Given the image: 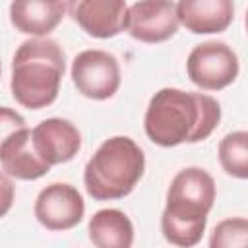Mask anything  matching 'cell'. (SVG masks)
Masks as SVG:
<instances>
[{
	"instance_id": "obj_11",
	"label": "cell",
	"mask_w": 248,
	"mask_h": 248,
	"mask_svg": "<svg viewBox=\"0 0 248 248\" xmlns=\"http://www.w3.org/2000/svg\"><path fill=\"white\" fill-rule=\"evenodd\" d=\"M176 17L190 33H221L234 19V6L231 0H180Z\"/></svg>"
},
{
	"instance_id": "obj_14",
	"label": "cell",
	"mask_w": 248,
	"mask_h": 248,
	"mask_svg": "<svg viewBox=\"0 0 248 248\" xmlns=\"http://www.w3.org/2000/svg\"><path fill=\"white\" fill-rule=\"evenodd\" d=\"M87 232L95 248H132L134 244V225L130 217L114 207L93 213Z\"/></svg>"
},
{
	"instance_id": "obj_18",
	"label": "cell",
	"mask_w": 248,
	"mask_h": 248,
	"mask_svg": "<svg viewBox=\"0 0 248 248\" xmlns=\"http://www.w3.org/2000/svg\"><path fill=\"white\" fill-rule=\"evenodd\" d=\"M14 198H16V186L12 178L4 170H0V219L12 209Z\"/></svg>"
},
{
	"instance_id": "obj_13",
	"label": "cell",
	"mask_w": 248,
	"mask_h": 248,
	"mask_svg": "<svg viewBox=\"0 0 248 248\" xmlns=\"http://www.w3.org/2000/svg\"><path fill=\"white\" fill-rule=\"evenodd\" d=\"M0 163L2 170L10 178L17 180H37L50 170V167L33 149L29 128L19 130L4 143L0 149Z\"/></svg>"
},
{
	"instance_id": "obj_1",
	"label": "cell",
	"mask_w": 248,
	"mask_h": 248,
	"mask_svg": "<svg viewBox=\"0 0 248 248\" xmlns=\"http://www.w3.org/2000/svg\"><path fill=\"white\" fill-rule=\"evenodd\" d=\"M221 120L215 97L176 87L159 89L145 110L143 128L147 138L161 147L198 143L207 140Z\"/></svg>"
},
{
	"instance_id": "obj_19",
	"label": "cell",
	"mask_w": 248,
	"mask_h": 248,
	"mask_svg": "<svg viewBox=\"0 0 248 248\" xmlns=\"http://www.w3.org/2000/svg\"><path fill=\"white\" fill-rule=\"evenodd\" d=\"M0 74H2V66H0Z\"/></svg>"
},
{
	"instance_id": "obj_5",
	"label": "cell",
	"mask_w": 248,
	"mask_h": 248,
	"mask_svg": "<svg viewBox=\"0 0 248 248\" xmlns=\"http://www.w3.org/2000/svg\"><path fill=\"white\" fill-rule=\"evenodd\" d=\"M238 70L240 64L236 52L223 41L196 45L186 60L190 81L203 91H219L229 87L236 79Z\"/></svg>"
},
{
	"instance_id": "obj_2",
	"label": "cell",
	"mask_w": 248,
	"mask_h": 248,
	"mask_svg": "<svg viewBox=\"0 0 248 248\" xmlns=\"http://www.w3.org/2000/svg\"><path fill=\"white\" fill-rule=\"evenodd\" d=\"M215 202V180L200 167H186L174 174L167 190L161 231L167 242L194 248L205 231L207 215Z\"/></svg>"
},
{
	"instance_id": "obj_3",
	"label": "cell",
	"mask_w": 248,
	"mask_h": 248,
	"mask_svg": "<svg viewBox=\"0 0 248 248\" xmlns=\"http://www.w3.org/2000/svg\"><path fill=\"white\" fill-rule=\"evenodd\" d=\"M64 72L66 54L54 39H27L12 60V97L29 110L45 108L56 101Z\"/></svg>"
},
{
	"instance_id": "obj_4",
	"label": "cell",
	"mask_w": 248,
	"mask_h": 248,
	"mask_svg": "<svg viewBox=\"0 0 248 248\" xmlns=\"http://www.w3.org/2000/svg\"><path fill=\"white\" fill-rule=\"evenodd\" d=\"M145 155L128 136L105 140L83 170V184L93 200H120L128 196L141 180Z\"/></svg>"
},
{
	"instance_id": "obj_8",
	"label": "cell",
	"mask_w": 248,
	"mask_h": 248,
	"mask_svg": "<svg viewBox=\"0 0 248 248\" xmlns=\"http://www.w3.org/2000/svg\"><path fill=\"white\" fill-rule=\"evenodd\" d=\"M176 4L163 0H143L128 6L126 29L132 39L141 43H163L178 31Z\"/></svg>"
},
{
	"instance_id": "obj_7",
	"label": "cell",
	"mask_w": 248,
	"mask_h": 248,
	"mask_svg": "<svg viewBox=\"0 0 248 248\" xmlns=\"http://www.w3.org/2000/svg\"><path fill=\"white\" fill-rule=\"evenodd\" d=\"M33 211L46 231H68L81 223L85 202L76 186L52 182L39 192Z\"/></svg>"
},
{
	"instance_id": "obj_12",
	"label": "cell",
	"mask_w": 248,
	"mask_h": 248,
	"mask_svg": "<svg viewBox=\"0 0 248 248\" xmlns=\"http://www.w3.org/2000/svg\"><path fill=\"white\" fill-rule=\"evenodd\" d=\"M68 12V2L58 0H17L10 4L12 25L25 35L46 37L58 27Z\"/></svg>"
},
{
	"instance_id": "obj_9",
	"label": "cell",
	"mask_w": 248,
	"mask_h": 248,
	"mask_svg": "<svg viewBox=\"0 0 248 248\" xmlns=\"http://www.w3.org/2000/svg\"><path fill=\"white\" fill-rule=\"evenodd\" d=\"M31 143L37 155L48 165L72 161L81 147L79 130L66 118H46L31 130Z\"/></svg>"
},
{
	"instance_id": "obj_15",
	"label": "cell",
	"mask_w": 248,
	"mask_h": 248,
	"mask_svg": "<svg viewBox=\"0 0 248 248\" xmlns=\"http://www.w3.org/2000/svg\"><path fill=\"white\" fill-rule=\"evenodd\" d=\"M219 163L232 178L248 176V134L244 130L231 132L219 141Z\"/></svg>"
},
{
	"instance_id": "obj_17",
	"label": "cell",
	"mask_w": 248,
	"mask_h": 248,
	"mask_svg": "<svg viewBox=\"0 0 248 248\" xmlns=\"http://www.w3.org/2000/svg\"><path fill=\"white\" fill-rule=\"evenodd\" d=\"M23 128H27V124L17 110L10 107H0V149L14 134H17Z\"/></svg>"
},
{
	"instance_id": "obj_6",
	"label": "cell",
	"mask_w": 248,
	"mask_h": 248,
	"mask_svg": "<svg viewBox=\"0 0 248 248\" xmlns=\"http://www.w3.org/2000/svg\"><path fill=\"white\" fill-rule=\"evenodd\" d=\"M72 81L87 99H110L120 87V66L116 56L99 48L81 50L72 62Z\"/></svg>"
},
{
	"instance_id": "obj_16",
	"label": "cell",
	"mask_w": 248,
	"mask_h": 248,
	"mask_svg": "<svg viewBox=\"0 0 248 248\" xmlns=\"http://www.w3.org/2000/svg\"><path fill=\"white\" fill-rule=\"evenodd\" d=\"M209 248H248V221L244 217L219 221L211 231Z\"/></svg>"
},
{
	"instance_id": "obj_10",
	"label": "cell",
	"mask_w": 248,
	"mask_h": 248,
	"mask_svg": "<svg viewBox=\"0 0 248 248\" xmlns=\"http://www.w3.org/2000/svg\"><path fill=\"white\" fill-rule=\"evenodd\" d=\"M74 21L95 39H110L126 29L128 4L122 0H81L68 2Z\"/></svg>"
}]
</instances>
